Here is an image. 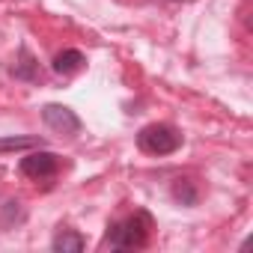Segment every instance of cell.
I'll use <instances>...</instances> for the list:
<instances>
[{
  "label": "cell",
  "mask_w": 253,
  "mask_h": 253,
  "mask_svg": "<svg viewBox=\"0 0 253 253\" xmlns=\"http://www.w3.org/2000/svg\"><path fill=\"white\" fill-rule=\"evenodd\" d=\"M54 72L57 75H72V72H78L81 66H84V54L81 51H75V48H69V51H60L57 57H54Z\"/></svg>",
  "instance_id": "5"
},
{
  "label": "cell",
  "mask_w": 253,
  "mask_h": 253,
  "mask_svg": "<svg viewBox=\"0 0 253 253\" xmlns=\"http://www.w3.org/2000/svg\"><path fill=\"white\" fill-rule=\"evenodd\" d=\"M12 75H15V78H21V81H39V63H33V60H30V54H27V51H21L18 63L12 66Z\"/></svg>",
  "instance_id": "7"
},
{
  "label": "cell",
  "mask_w": 253,
  "mask_h": 253,
  "mask_svg": "<svg viewBox=\"0 0 253 253\" xmlns=\"http://www.w3.org/2000/svg\"><path fill=\"white\" fill-rule=\"evenodd\" d=\"M54 253H81L84 247H86V241H84V235H78V232H72V229H63L57 238H54Z\"/></svg>",
  "instance_id": "6"
},
{
  "label": "cell",
  "mask_w": 253,
  "mask_h": 253,
  "mask_svg": "<svg viewBox=\"0 0 253 253\" xmlns=\"http://www.w3.org/2000/svg\"><path fill=\"white\" fill-rule=\"evenodd\" d=\"M146 217L143 214H134V217H125V220H119L113 229H110V235H107V244L113 247V250H131V247H140L143 241H146Z\"/></svg>",
  "instance_id": "2"
},
{
  "label": "cell",
  "mask_w": 253,
  "mask_h": 253,
  "mask_svg": "<svg viewBox=\"0 0 253 253\" xmlns=\"http://www.w3.org/2000/svg\"><path fill=\"white\" fill-rule=\"evenodd\" d=\"M57 167H60V158L54 152H45V149L30 152L27 158H21V173L30 176V179H51L57 173Z\"/></svg>",
  "instance_id": "3"
},
{
  "label": "cell",
  "mask_w": 253,
  "mask_h": 253,
  "mask_svg": "<svg viewBox=\"0 0 253 253\" xmlns=\"http://www.w3.org/2000/svg\"><path fill=\"white\" fill-rule=\"evenodd\" d=\"M173 197H176L182 206H194V203H197V188H194V182H191V179H179V182L173 185Z\"/></svg>",
  "instance_id": "9"
},
{
  "label": "cell",
  "mask_w": 253,
  "mask_h": 253,
  "mask_svg": "<svg viewBox=\"0 0 253 253\" xmlns=\"http://www.w3.org/2000/svg\"><path fill=\"white\" fill-rule=\"evenodd\" d=\"M42 146L39 137H0V152H15V149H36Z\"/></svg>",
  "instance_id": "8"
},
{
  "label": "cell",
  "mask_w": 253,
  "mask_h": 253,
  "mask_svg": "<svg viewBox=\"0 0 253 253\" xmlns=\"http://www.w3.org/2000/svg\"><path fill=\"white\" fill-rule=\"evenodd\" d=\"M42 119H45L48 128H54V131H60V134H78V131H81L78 113L69 110V107H63V104H48V107L42 110Z\"/></svg>",
  "instance_id": "4"
},
{
  "label": "cell",
  "mask_w": 253,
  "mask_h": 253,
  "mask_svg": "<svg viewBox=\"0 0 253 253\" xmlns=\"http://www.w3.org/2000/svg\"><path fill=\"white\" fill-rule=\"evenodd\" d=\"M137 146L149 155H170L182 146V134L173 128V125H164V122H155V125H146V128L137 134Z\"/></svg>",
  "instance_id": "1"
}]
</instances>
